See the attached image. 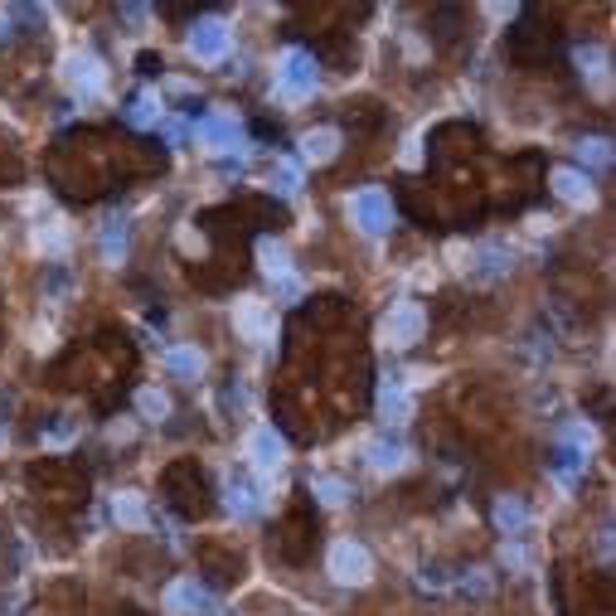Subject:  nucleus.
Segmentation results:
<instances>
[{
  "label": "nucleus",
  "instance_id": "1",
  "mask_svg": "<svg viewBox=\"0 0 616 616\" xmlns=\"http://www.w3.org/2000/svg\"><path fill=\"white\" fill-rule=\"evenodd\" d=\"M325 573H330L340 587H364L369 578H374V558H369L364 544L340 539V544H330V553H325Z\"/></svg>",
  "mask_w": 616,
  "mask_h": 616
},
{
  "label": "nucleus",
  "instance_id": "2",
  "mask_svg": "<svg viewBox=\"0 0 616 616\" xmlns=\"http://www.w3.org/2000/svg\"><path fill=\"white\" fill-rule=\"evenodd\" d=\"M277 93L287 102H306L316 93V59L306 49H287L277 59Z\"/></svg>",
  "mask_w": 616,
  "mask_h": 616
},
{
  "label": "nucleus",
  "instance_id": "3",
  "mask_svg": "<svg viewBox=\"0 0 616 616\" xmlns=\"http://www.w3.org/2000/svg\"><path fill=\"white\" fill-rule=\"evenodd\" d=\"M345 214H350V224H355L364 238H379V233L393 224L389 195H384V190H374V185H369V190H355L350 204H345Z\"/></svg>",
  "mask_w": 616,
  "mask_h": 616
},
{
  "label": "nucleus",
  "instance_id": "4",
  "mask_svg": "<svg viewBox=\"0 0 616 616\" xmlns=\"http://www.w3.org/2000/svg\"><path fill=\"white\" fill-rule=\"evenodd\" d=\"M422 330H427V316H422V306H413V301H398L389 316L379 321V340L384 345H393V350H408V345H418Z\"/></svg>",
  "mask_w": 616,
  "mask_h": 616
},
{
  "label": "nucleus",
  "instance_id": "5",
  "mask_svg": "<svg viewBox=\"0 0 616 616\" xmlns=\"http://www.w3.org/2000/svg\"><path fill=\"white\" fill-rule=\"evenodd\" d=\"M64 78L78 98H102V88H107V68H102V59L88 54V49L64 54Z\"/></svg>",
  "mask_w": 616,
  "mask_h": 616
},
{
  "label": "nucleus",
  "instance_id": "6",
  "mask_svg": "<svg viewBox=\"0 0 616 616\" xmlns=\"http://www.w3.org/2000/svg\"><path fill=\"white\" fill-rule=\"evenodd\" d=\"M248 461H253L258 476H277V471H282L287 447H282L277 427H253V432H248Z\"/></svg>",
  "mask_w": 616,
  "mask_h": 616
},
{
  "label": "nucleus",
  "instance_id": "7",
  "mask_svg": "<svg viewBox=\"0 0 616 616\" xmlns=\"http://www.w3.org/2000/svg\"><path fill=\"white\" fill-rule=\"evenodd\" d=\"M228 44H233V34H228L224 20H199L195 30H190V54H195L199 64H219L228 54Z\"/></svg>",
  "mask_w": 616,
  "mask_h": 616
},
{
  "label": "nucleus",
  "instance_id": "8",
  "mask_svg": "<svg viewBox=\"0 0 616 616\" xmlns=\"http://www.w3.org/2000/svg\"><path fill=\"white\" fill-rule=\"evenodd\" d=\"M195 141L204 151H238V122L228 112H209V117H199Z\"/></svg>",
  "mask_w": 616,
  "mask_h": 616
},
{
  "label": "nucleus",
  "instance_id": "9",
  "mask_svg": "<svg viewBox=\"0 0 616 616\" xmlns=\"http://www.w3.org/2000/svg\"><path fill=\"white\" fill-rule=\"evenodd\" d=\"M165 612H175V616H199V612H209V592H204L195 578H180V583L165 587Z\"/></svg>",
  "mask_w": 616,
  "mask_h": 616
},
{
  "label": "nucleus",
  "instance_id": "10",
  "mask_svg": "<svg viewBox=\"0 0 616 616\" xmlns=\"http://www.w3.org/2000/svg\"><path fill=\"white\" fill-rule=\"evenodd\" d=\"M553 195L563 199V204H578V209H587L592 204V180H587V170H553Z\"/></svg>",
  "mask_w": 616,
  "mask_h": 616
},
{
  "label": "nucleus",
  "instance_id": "11",
  "mask_svg": "<svg viewBox=\"0 0 616 616\" xmlns=\"http://www.w3.org/2000/svg\"><path fill=\"white\" fill-rule=\"evenodd\" d=\"M335 151H340V131L335 127H316L301 136V161L325 165V161H335Z\"/></svg>",
  "mask_w": 616,
  "mask_h": 616
},
{
  "label": "nucleus",
  "instance_id": "12",
  "mask_svg": "<svg viewBox=\"0 0 616 616\" xmlns=\"http://www.w3.org/2000/svg\"><path fill=\"white\" fill-rule=\"evenodd\" d=\"M233 325H238L243 340H267V306L253 301V296H243V301L233 306Z\"/></svg>",
  "mask_w": 616,
  "mask_h": 616
},
{
  "label": "nucleus",
  "instance_id": "13",
  "mask_svg": "<svg viewBox=\"0 0 616 616\" xmlns=\"http://www.w3.org/2000/svg\"><path fill=\"white\" fill-rule=\"evenodd\" d=\"M364 452H369V466H374L379 476H393V471H403V466H408V447H403V442H393V437L369 442Z\"/></svg>",
  "mask_w": 616,
  "mask_h": 616
},
{
  "label": "nucleus",
  "instance_id": "14",
  "mask_svg": "<svg viewBox=\"0 0 616 616\" xmlns=\"http://www.w3.org/2000/svg\"><path fill=\"white\" fill-rule=\"evenodd\" d=\"M379 418H384V422H408V418H413V393L389 379V384L379 389Z\"/></svg>",
  "mask_w": 616,
  "mask_h": 616
},
{
  "label": "nucleus",
  "instance_id": "15",
  "mask_svg": "<svg viewBox=\"0 0 616 616\" xmlns=\"http://www.w3.org/2000/svg\"><path fill=\"white\" fill-rule=\"evenodd\" d=\"M165 369L180 374V379H199L204 374V355H199L195 345H170L165 350Z\"/></svg>",
  "mask_w": 616,
  "mask_h": 616
},
{
  "label": "nucleus",
  "instance_id": "16",
  "mask_svg": "<svg viewBox=\"0 0 616 616\" xmlns=\"http://www.w3.org/2000/svg\"><path fill=\"white\" fill-rule=\"evenodd\" d=\"M112 519H117L122 529H141V524H146V500H141V490H122V495L112 500Z\"/></svg>",
  "mask_w": 616,
  "mask_h": 616
},
{
  "label": "nucleus",
  "instance_id": "17",
  "mask_svg": "<svg viewBox=\"0 0 616 616\" xmlns=\"http://www.w3.org/2000/svg\"><path fill=\"white\" fill-rule=\"evenodd\" d=\"M258 262H262V272H267L272 282L292 277V258H287V248H282L277 238H262V243H258Z\"/></svg>",
  "mask_w": 616,
  "mask_h": 616
},
{
  "label": "nucleus",
  "instance_id": "18",
  "mask_svg": "<svg viewBox=\"0 0 616 616\" xmlns=\"http://www.w3.org/2000/svg\"><path fill=\"white\" fill-rule=\"evenodd\" d=\"M578 68H583V78L597 93L612 88V73H607V54H602V49H578Z\"/></svg>",
  "mask_w": 616,
  "mask_h": 616
},
{
  "label": "nucleus",
  "instance_id": "19",
  "mask_svg": "<svg viewBox=\"0 0 616 616\" xmlns=\"http://www.w3.org/2000/svg\"><path fill=\"white\" fill-rule=\"evenodd\" d=\"M495 524H500L505 534H519V529L529 524V510H524V500H515V495H500V500H495Z\"/></svg>",
  "mask_w": 616,
  "mask_h": 616
},
{
  "label": "nucleus",
  "instance_id": "20",
  "mask_svg": "<svg viewBox=\"0 0 616 616\" xmlns=\"http://www.w3.org/2000/svg\"><path fill=\"white\" fill-rule=\"evenodd\" d=\"M34 243H39V248H44L49 258H64V253H68V233H64V224H59V219H49V224L34 233Z\"/></svg>",
  "mask_w": 616,
  "mask_h": 616
},
{
  "label": "nucleus",
  "instance_id": "21",
  "mask_svg": "<svg viewBox=\"0 0 616 616\" xmlns=\"http://www.w3.org/2000/svg\"><path fill=\"white\" fill-rule=\"evenodd\" d=\"M272 190H277V195H301V165L296 161L272 165Z\"/></svg>",
  "mask_w": 616,
  "mask_h": 616
},
{
  "label": "nucleus",
  "instance_id": "22",
  "mask_svg": "<svg viewBox=\"0 0 616 616\" xmlns=\"http://www.w3.org/2000/svg\"><path fill=\"white\" fill-rule=\"evenodd\" d=\"M311 490H316V500H321V505H330V510H340V505L350 500V486H345L340 476H321Z\"/></svg>",
  "mask_w": 616,
  "mask_h": 616
},
{
  "label": "nucleus",
  "instance_id": "23",
  "mask_svg": "<svg viewBox=\"0 0 616 616\" xmlns=\"http://www.w3.org/2000/svg\"><path fill=\"white\" fill-rule=\"evenodd\" d=\"M136 408H141V418L161 422L165 413H170V398H165L161 389H141V393H136Z\"/></svg>",
  "mask_w": 616,
  "mask_h": 616
},
{
  "label": "nucleus",
  "instance_id": "24",
  "mask_svg": "<svg viewBox=\"0 0 616 616\" xmlns=\"http://www.w3.org/2000/svg\"><path fill=\"white\" fill-rule=\"evenodd\" d=\"M578 161L583 165H612V141H602V136L578 141Z\"/></svg>",
  "mask_w": 616,
  "mask_h": 616
},
{
  "label": "nucleus",
  "instance_id": "25",
  "mask_svg": "<svg viewBox=\"0 0 616 616\" xmlns=\"http://www.w3.org/2000/svg\"><path fill=\"white\" fill-rule=\"evenodd\" d=\"M127 117H131V127H151V122L161 117V107H156V98H136Z\"/></svg>",
  "mask_w": 616,
  "mask_h": 616
},
{
  "label": "nucleus",
  "instance_id": "26",
  "mask_svg": "<svg viewBox=\"0 0 616 616\" xmlns=\"http://www.w3.org/2000/svg\"><path fill=\"white\" fill-rule=\"evenodd\" d=\"M224 505L233 510V515H253V510H258V500H253V490H248V486H228Z\"/></svg>",
  "mask_w": 616,
  "mask_h": 616
},
{
  "label": "nucleus",
  "instance_id": "27",
  "mask_svg": "<svg viewBox=\"0 0 616 616\" xmlns=\"http://www.w3.org/2000/svg\"><path fill=\"white\" fill-rule=\"evenodd\" d=\"M102 253H107V262H122V258H127V238L112 228V233L102 238Z\"/></svg>",
  "mask_w": 616,
  "mask_h": 616
},
{
  "label": "nucleus",
  "instance_id": "28",
  "mask_svg": "<svg viewBox=\"0 0 616 616\" xmlns=\"http://www.w3.org/2000/svg\"><path fill=\"white\" fill-rule=\"evenodd\" d=\"M500 558H505L510 568H529V553L519 549V544H505V553H500Z\"/></svg>",
  "mask_w": 616,
  "mask_h": 616
},
{
  "label": "nucleus",
  "instance_id": "29",
  "mask_svg": "<svg viewBox=\"0 0 616 616\" xmlns=\"http://www.w3.org/2000/svg\"><path fill=\"white\" fill-rule=\"evenodd\" d=\"M0 452H5V427H0Z\"/></svg>",
  "mask_w": 616,
  "mask_h": 616
}]
</instances>
